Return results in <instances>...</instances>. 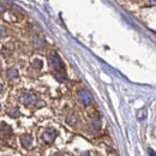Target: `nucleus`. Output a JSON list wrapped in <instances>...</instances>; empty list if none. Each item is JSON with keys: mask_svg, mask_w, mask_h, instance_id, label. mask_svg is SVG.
<instances>
[{"mask_svg": "<svg viewBox=\"0 0 156 156\" xmlns=\"http://www.w3.org/2000/svg\"><path fill=\"white\" fill-rule=\"evenodd\" d=\"M11 136H12V129L10 127V125H7L6 122H1L0 124V137L6 139Z\"/></svg>", "mask_w": 156, "mask_h": 156, "instance_id": "obj_5", "label": "nucleus"}, {"mask_svg": "<svg viewBox=\"0 0 156 156\" xmlns=\"http://www.w3.org/2000/svg\"><path fill=\"white\" fill-rule=\"evenodd\" d=\"M0 109H1V106H0Z\"/></svg>", "mask_w": 156, "mask_h": 156, "instance_id": "obj_20", "label": "nucleus"}, {"mask_svg": "<svg viewBox=\"0 0 156 156\" xmlns=\"http://www.w3.org/2000/svg\"><path fill=\"white\" fill-rule=\"evenodd\" d=\"M4 9H5V7H4V5H2V2H0V15H1L2 12H4Z\"/></svg>", "mask_w": 156, "mask_h": 156, "instance_id": "obj_14", "label": "nucleus"}, {"mask_svg": "<svg viewBox=\"0 0 156 156\" xmlns=\"http://www.w3.org/2000/svg\"><path fill=\"white\" fill-rule=\"evenodd\" d=\"M82 156H91V155H90V153H89V151H84V153L82 154Z\"/></svg>", "mask_w": 156, "mask_h": 156, "instance_id": "obj_16", "label": "nucleus"}, {"mask_svg": "<svg viewBox=\"0 0 156 156\" xmlns=\"http://www.w3.org/2000/svg\"><path fill=\"white\" fill-rule=\"evenodd\" d=\"M77 121H78V117L76 114H71L70 117L67 118V124L71 125V126H75L77 124Z\"/></svg>", "mask_w": 156, "mask_h": 156, "instance_id": "obj_8", "label": "nucleus"}, {"mask_svg": "<svg viewBox=\"0 0 156 156\" xmlns=\"http://www.w3.org/2000/svg\"><path fill=\"white\" fill-rule=\"evenodd\" d=\"M6 77L7 79H15V78L18 77V71L17 69H9L6 71Z\"/></svg>", "mask_w": 156, "mask_h": 156, "instance_id": "obj_7", "label": "nucleus"}, {"mask_svg": "<svg viewBox=\"0 0 156 156\" xmlns=\"http://www.w3.org/2000/svg\"><path fill=\"white\" fill-rule=\"evenodd\" d=\"M9 114H10V117H12V118H18L20 115V109H18V108H13L11 112H9Z\"/></svg>", "mask_w": 156, "mask_h": 156, "instance_id": "obj_11", "label": "nucleus"}, {"mask_svg": "<svg viewBox=\"0 0 156 156\" xmlns=\"http://www.w3.org/2000/svg\"><path fill=\"white\" fill-rule=\"evenodd\" d=\"M57 136H58V131H57L55 129H47V130L44 131L43 136H42V140H43V143H46V144H51Z\"/></svg>", "mask_w": 156, "mask_h": 156, "instance_id": "obj_4", "label": "nucleus"}, {"mask_svg": "<svg viewBox=\"0 0 156 156\" xmlns=\"http://www.w3.org/2000/svg\"><path fill=\"white\" fill-rule=\"evenodd\" d=\"M78 100H79V102H80L82 105L89 106V105L93 102V96H91V94H90L88 90L82 89V90L78 91Z\"/></svg>", "mask_w": 156, "mask_h": 156, "instance_id": "obj_3", "label": "nucleus"}, {"mask_svg": "<svg viewBox=\"0 0 156 156\" xmlns=\"http://www.w3.org/2000/svg\"><path fill=\"white\" fill-rule=\"evenodd\" d=\"M20 143H22L23 148L29 149L33 145V137L30 136V135H23V136L20 137Z\"/></svg>", "mask_w": 156, "mask_h": 156, "instance_id": "obj_6", "label": "nucleus"}, {"mask_svg": "<svg viewBox=\"0 0 156 156\" xmlns=\"http://www.w3.org/2000/svg\"><path fill=\"white\" fill-rule=\"evenodd\" d=\"M151 1V4H155V0H150Z\"/></svg>", "mask_w": 156, "mask_h": 156, "instance_id": "obj_18", "label": "nucleus"}, {"mask_svg": "<svg viewBox=\"0 0 156 156\" xmlns=\"http://www.w3.org/2000/svg\"><path fill=\"white\" fill-rule=\"evenodd\" d=\"M20 103H23L24 106L30 107V106H34V105L37 102V96H36L34 93L25 91V93H22V94H20Z\"/></svg>", "mask_w": 156, "mask_h": 156, "instance_id": "obj_2", "label": "nucleus"}, {"mask_svg": "<svg viewBox=\"0 0 156 156\" xmlns=\"http://www.w3.org/2000/svg\"><path fill=\"white\" fill-rule=\"evenodd\" d=\"M33 43H34V46H35V47H41V46L43 44V40L35 37V39L33 40Z\"/></svg>", "mask_w": 156, "mask_h": 156, "instance_id": "obj_12", "label": "nucleus"}, {"mask_svg": "<svg viewBox=\"0 0 156 156\" xmlns=\"http://www.w3.org/2000/svg\"><path fill=\"white\" fill-rule=\"evenodd\" d=\"M147 109L145 108H142V109H139L138 111V113H137V118L139 119V120H144L145 118H147Z\"/></svg>", "mask_w": 156, "mask_h": 156, "instance_id": "obj_10", "label": "nucleus"}, {"mask_svg": "<svg viewBox=\"0 0 156 156\" xmlns=\"http://www.w3.org/2000/svg\"><path fill=\"white\" fill-rule=\"evenodd\" d=\"M7 35V31H6V29L2 27V25H0V37H5Z\"/></svg>", "mask_w": 156, "mask_h": 156, "instance_id": "obj_13", "label": "nucleus"}, {"mask_svg": "<svg viewBox=\"0 0 156 156\" xmlns=\"http://www.w3.org/2000/svg\"><path fill=\"white\" fill-rule=\"evenodd\" d=\"M31 65H33V67H34V69H36V70H41V69H42V66H43V62H42V60H40V59H34V60H33V62H31Z\"/></svg>", "mask_w": 156, "mask_h": 156, "instance_id": "obj_9", "label": "nucleus"}, {"mask_svg": "<svg viewBox=\"0 0 156 156\" xmlns=\"http://www.w3.org/2000/svg\"><path fill=\"white\" fill-rule=\"evenodd\" d=\"M1 91H2V85L0 84V93H1Z\"/></svg>", "mask_w": 156, "mask_h": 156, "instance_id": "obj_17", "label": "nucleus"}, {"mask_svg": "<svg viewBox=\"0 0 156 156\" xmlns=\"http://www.w3.org/2000/svg\"><path fill=\"white\" fill-rule=\"evenodd\" d=\"M49 62L54 71V77L57 78L59 82H62L65 78V70H64V65H62L60 57L57 53H52V55L49 57Z\"/></svg>", "mask_w": 156, "mask_h": 156, "instance_id": "obj_1", "label": "nucleus"}, {"mask_svg": "<svg viewBox=\"0 0 156 156\" xmlns=\"http://www.w3.org/2000/svg\"><path fill=\"white\" fill-rule=\"evenodd\" d=\"M149 156H155V151L153 149H149Z\"/></svg>", "mask_w": 156, "mask_h": 156, "instance_id": "obj_15", "label": "nucleus"}, {"mask_svg": "<svg viewBox=\"0 0 156 156\" xmlns=\"http://www.w3.org/2000/svg\"><path fill=\"white\" fill-rule=\"evenodd\" d=\"M54 156H61V154H55Z\"/></svg>", "mask_w": 156, "mask_h": 156, "instance_id": "obj_19", "label": "nucleus"}]
</instances>
